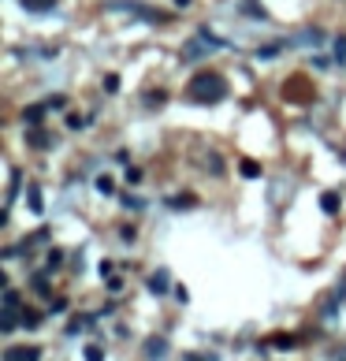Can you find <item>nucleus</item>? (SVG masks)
I'll return each mask as SVG.
<instances>
[{"mask_svg":"<svg viewBox=\"0 0 346 361\" xmlns=\"http://www.w3.org/2000/svg\"><path fill=\"white\" fill-rule=\"evenodd\" d=\"M187 97L194 105H220L227 97V79H223V75H216V71H201V75H194V79H190Z\"/></svg>","mask_w":346,"mask_h":361,"instance_id":"f257e3e1","label":"nucleus"},{"mask_svg":"<svg viewBox=\"0 0 346 361\" xmlns=\"http://www.w3.org/2000/svg\"><path fill=\"white\" fill-rule=\"evenodd\" d=\"M104 12L134 15V19H142V23H149V26H164V23H171L168 12H160V8H153V4H142V0H104Z\"/></svg>","mask_w":346,"mask_h":361,"instance_id":"f03ea898","label":"nucleus"},{"mask_svg":"<svg viewBox=\"0 0 346 361\" xmlns=\"http://www.w3.org/2000/svg\"><path fill=\"white\" fill-rule=\"evenodd\" d=\"M223 45H227L223 38H216L209 26H201L198 34H194V38L187 41V45L179 49V60H182V63H198V60H205V56H209L212 49H223Z\"/></svg>","mask_w":346,"mask_h":361,"instance_id":"7ed1b4c3","label":"nucleus"},{"mask_svg":"<svg viewBox=\"0 0 346 361\" xmlns=\"http://www.w3.org/2000/svg\"><path fill=\"white\" fill-rule=\"evenodd\" d=\"M324 41H328V34H324L320 26H306V30H298L294 38H287V45H294V49H320Z\"/></svg>","mask_w":346,"mask_h":361,"instance_id":"20e7f679","label":"nucleus"},{"mask_svg":"<svg viewBox=\"0 0 346 361\" xmlns=\"http://www.w3.org/2000/svg\"><path fill=\"white\" fill-rule=\"evenodd\" d=\"M146 291L157 294V298H160V294H168V291H175V287H171V272L168 268H153L146 276Z\"/></svg>","mask_w":346,"mask_h":361,"instance_id":"39448f33","label":"nucleus"},{"mask_svg":"<svg viewBox=\"0 0 346 361\" xmlns=\"http://www.w3.org/2000/svg\"><path fill=\"white\" fill-rule=\"evenodd\" d=\"M4 361H41V346H8Z\"/></svg>","mask_w":346,"mask_h":361,"instance_id":"423d86ee","label":"nucleus"},{"mask_svg":"<svg viewBox=\"0 0 346 361\" xmlns=\"http://www.w3.org/2000/svg\"><path fill=\"white\" fill-rule=\"evenodd\" d=\"M146 358L149 361H164L168 358V339L164 335H149L146 339Z\"/></svg>","mask_w":346,"mask_h":361,"instance_id":"0eeeda50","label":"nucleus"},{"mask_svg":"<svg viewBox=\"0 0 346 361\" xmlns=\"http://www.w3.org/2000/svg\"><path fill=\"white\" fill-rule=\"evenodd\" d=\"M19 187H23V171H12V183H8V201H4V216H0L4 224H8V213H12V205L19 198Z\"/></svg>","mask_w":346,"mask_h":361,"instance_id":"6e6552de","label":"nucleus"},{"mask_svg":"<svg viewBox=\"0 0 346 361\" xmlns=\"http://www.w3.org/2000/svg\"><path fill=\"white\" fill-rule=\"evenodd\" d=\"M239 12L250 15V19H257V23H268V12L257 4V0H239Z\"/></svg>","mask_w":346,"mask_h":361,"instance_id":"1a4fd4ad","label":"nucleus"},{"mask_svg":"<svg viewBox=\"0 0 346 361\" xmlns=\"http://www.w3.org/2000/svg\"><path fill=\"white\" fill-rule=\"evenodd\" d=\"M26 209L30 213H45V201H41V187H38V183H26Z\"/></svg>","mask_w":346,"mask_h":361,"instance_id":"9d476101","label":"nucleus"},{"mask_svg":"<svg viewBox=\"0 0 346 361\" xmlns=\"http://www.w3.org/2000/svg\"><path fill=\"white\" fill-rule=\"evenodd\" d=\"M194 205H198V198H194V194H171V198H168V209L171 213H187V209H194Z\"/></svg>","mask_w":346,"mask_h":361,"instance_id":"9b49d317","label":"nucleus"},{"mask_svg":"<svg viewBox=\"0 0 346 361\" xmlns=\"http://www.w3.org/2000/svg\"><path fill=\"white\" fill-rule=\"evenodd\" d=\"M41 119H45V105H26L23 108V123L26 127H38Z\"/></svg>","mask_w":346,"mask_h":361,"instance_id":"f8f14e48","label":"nucleus"},{"mask_svg":"<svg viewBox=\"0 0 346 361\" xmlns=\"http://www.w3.org/2000/svg\"><path fill=\"white\" fill-rule=\"evenodd\" d=\"M320 213H328V216L339 213V194H335V190H324L320 194Z\"/></svg>","mask_w":346,"mask_h":361,"instance_id":"ddd939ff","label":"nucleus"},{"mask_svg":"<svg viewBox=\"0 0 346 361\" xmlns=\"http://www.w3.org/2000/svg\"><path fill=\"white\" fill-rule=\"evenodd\" d=\"M268 346H279V350H294L298 346V339L294 335H272L268 343H261V350H268Z\"/></svg>","mask_w":346,"mask_h":361,"instance_id":"4468645a","label":"nucleus"},{"mask_svg":"<svg viewBox=\"0 0 346 361\" xmlns=\"http://www.w3.org/2000/svg\"><path fill=\"white\" fill-rule=\"evenodd\" d=\"M283 49H287V41H272V45H261V49H257V60H276Z\"/></svg>","mask_w":346,"mask_h":361,"instance_id":"2eb2a0df","label":"nucleus"},{"mask_svg":"<svg viewBox=\"0 0 346 361\" xmlns=\"http://www.w3.org/2000/svg\"><path fill=\"white\" fill-rule=\"evenodd\" d=\"M26 12H56V0H19Z\"/></svg>","mask_w":346,"mask_h":361,"instance_id":"dca6fc26","label":"nucleus"},{"mask_svg":"<svg viewBox=\"0 0 346 361\" xmlns=\"http://www.w3.org/2000/svg\"><path fill=\"white\" fill-rule=\"evenodd\" d=\"M63 261H68V254H63V249H49L45 272H56V268H63Z\"/></svg>","mask_w":346,"mask_h":361,"instance_id":"f3484780","label":"nucleus"},{"mask_svg":"<svg viewBox=\"0 0 346 361\" xmlns=\"http://www.w3.org/2000/svg\"><path fill=\"white\" fill-rule=\"evenodd\" d=\"M339 305H343V302H339V294H331V298L324 302V309H320V313H324V321H335V316H339Z\"/></svg>","mask_w":346,"mask_h":361,"instance_id":"a211bd4d","label":"nucleus"},{"mask_svg":"<svg viewBox=\"0 0 346 361\" xmlns=\"http://www.w3.org/2000/svg\"><path fill=\"white\" fill-rule=\"evenodd\" d=\"M239 171L246 175V179H257V175H261V164H257V160H250V157H246V160H239Z\"/></svg>","mask_w":346,"mask_h":361,"instance_id":"6ab92c4d","label":"nucleus"},{"mask_svg":"<svg viewBox=\"0 0 346 361\" xmlns=\"http://www.w3.org/2000/svg\"><path fill=\"white\" fill-rule=\"evenodd\" d=\"M19 321H23V328H26V332H34V328L41 324V313H34V309H23V316H19Z\"/></svg>","mask_w":346,"mask_h":361,"instance_id":"aec40b11","label":"nucleus"},{"mask_svg":"<svg viewBox=\"0 0 346 361\" xmlns=\"http://www.w3.org/2000/svg\"><path fill=\"white\" fill-rule=\"evenodd\" d=\"M93 187L101 190V194H116V179H112V175H97V183H93Z\"/></svg>","mask_w":346,"mask_h":361,"instance_id":"412c9836","label":"nucleus"},{"mask_svg":"<svg viewBox=\"0 0 346 361\" xmlns=\"http://www.w3.org/2000/svg\"><path fill=\"white\" fill-rule=\"evenodd\" d=\"M331 60H335V63H346V34L335 38V52H331Z\"/></svg>","mask_w":346,"mask_h":361,"instance_id":"4be33fe9","label":"nucleus"},{"mask_svg":"<svg viewBox=\"0 0 346 361\" xmlns=\"http://www.w3.org/2000/svg\"><path fill=\"white\" fill-rule=\"evenodd\" d=\"M26 141H30L34 149H45V146H49V135H45V130H30Z\"/></svg>","mask_w":346,"mask_h":361,"instance_id":"5701e85b","label":"nucleus"},{"mask_svg":"<svg viewBox=\"0 0 346 361\" xmlns=\"http://www.w3.org/2000/svg\"><path fill=\"white\" fill-rule=\"evenodd\" d=\"M19 305H23V298H19V291H12V287H8V291H4V309H19Z\"/></svg>","mask_w":346,"mask_h":361,"instance_id":"b1692460","label":"nucleus"},{"mask_svg":"<svg viewBox=\"0 0 346 361\" xmlns=\"http://www.w3.org/2000/svg\"><path fill=\"white\" fill-rule=\"evenodd\" d=\"M120 86H123L120 75H104V93H120Z\"/></svg>","mask_w":346,"mask_h":361,"instance_id":"393cba45","label":"nucleus"},{"mask_svg":"<svg viewBox=\"0 0 346 361\" xmlns=\"http://www.w3.org/2000/svg\"><path fill=\"white\" fill-rule=\"evenodd\" d=\"M86 123H93V116H68V127L71 130H82Z\"/></svg>","mask_w":346,"mask_h":361,"instance_id":"a878e982","label":"nucleus"},{"mask_svg":"<svg viewBox=\"0 0 346 361\" xmlns=\"http://www.w3.org/2000/svg\"><path fill=\"white\" fill-rule=\"evenodd\" d=\"M120 205H123V209H142V198H134V194H120Z\"/></svg>","mask_w":346,"mask_h":361,"instance_id":"bb28decb","label":"nucleus"},{"mask_svg":"<svg viewBox=\"0 0 346 361\" xmlns=\"http://www.w3.org/2000/svg\"><path fill=\"white\" fill-rule=\"evenodd\" d=\"M123 179L131 183V187H138V183L146 179V175H142V168H127V171H123Z\"/></svg>","mask_w":346,"mask_h":361,"instance_id":"cd10ccee","label":"nucleus"},{"mask_svg":"<svg viewBox=\"0 0 346 361\" xmlns=\"http://www.w3.org/2000/svg\"><path fill=\"white\" fill-rule=\"evenodd\" d=\"M82 358H86V361H104V350H101V346H86Z\"/></svg>","mask_w":346,"mask_h":361,"instance_id":"c85d7f7f","label":"nucleus"},{"mask_svg":"<svg viewBox=\"0 0 346 361\" xmlns=\"http://www.w3.org/2000/svg\"><path fill=\"white\" fill-rule=\"evenodd\" d=\"M164 97H168L164 90H153V93H146L142 101H146V105H164Z\"/></svg>","mask_w":346,"mask_h":361,"instance_id":"c756f323","label":"nucleus"},{"mask_svg":"<svg viewBox=\"0 0 346 361\" xmlns=\"http://www.w3.org/2000/svg\"><path fill=\"white\" fill-rule=\"evenodd\" d=\"M212 168V175H223V164H220V157H216V153H209V160H205Z\"/></svg>","mask_w":346,"mask_h":361,"instance_id":"7c9ffc66","label":"nucleus"},{"mask_svg":"<svg viewBox=\"0 0 346 361\" xmlns=\"http://www.w3.org/2000/svg\"><path fill=\"white\" fill-rule=\"evenodd\" d=\"M101 276H104V279L116 276V261H101Z\"/></svg>","mask_w":346,"mask_h":361,"instance_id":"2f4dec72","label":"nucleus"},{"mask_svg":"<svg viewBox=\"0 0 346 361\" xmlns=\"http://www.w3.org/2000/svg\"><path fill=\"white\" fill-rule=\"evenodd\" d=\"M63 105H68V97H63V93H56V97H49V101H45V108H63Z\"/></svg>","mask_w":346,"mask_h":361,"instance_id":"473e14b6","label":"nucleus"},{"mask_svg":"<svg viewBox=\"0 0 346 361\" xmlns=\"http://www.w3.org/2000/svg\"><path fill=\"white\" fill-rule=\"evenodd\" d=\"M108 291L120 294V291H123V276H112V279H108Z\"/></svg>","mask_w":346,"mask_h":361,"instance_id":"72a5a7b5","label":"nucleus"},{"mask_svg":"<svg viewBox=\"0 0 346 361\" xmlns=\"http://www.w3.org/2000/svg\"><path fill=\"white\" fill-rule=\"evenodd\" d=\"M171 294H175V298H179L182 305H187V302H190V294H187V287H182V283H179V287H175V291H171Z\"/></svg>","mask_w":346,"mask_h":361,"instance_id":"f704fd0d","label":"nucleus"},{"mask_svg":"<svg viewBox=\"0 0 346 361\" xmlns=\"http://www.w3.org/2000/svg\"><path fill=\"white\" fill-rule=\"evenodd\" d=\"M52 313H68V298H56V302H52Z\"/></svg>","mask_w":346,"mask_h":361,"instance_id":"c9c22d12","label":"nucleus"},{"mask_svg":"<svg viewBox=\"0 0 346 361\" xmlns=\"http://www.w3.org/2000/svg\"><path fill=\"white\" fill-rule=\"evenodd\" d=\"M335 294H339V302L346 305V276H343V283H339V291H335Z\"/></svg>","mask_w":346,"mask_h":361,"instance_id":"e433bc0d","label":"nucleus"},{"mask_svg":"<svg viewBox=\"0 0 346 361\" xmlns=\"http://www.w3.org/2000/svg\"><path fill=\"white\" fill-rule=\"evenodd\" d=\"M187 361H220V358H216V354H209V358H198V354H190Z\"/></svg>","mask_w":346,"mask_h":361,"instance_id":"4c0bfd02","label":"nucleus"},{"mask_svg":"<svg viewBox=\"0 0 346 361\" xmlns=\"http://www.w3.org/2000/svg\"><path fill=\"white\" fill-rule=\"evenodd\" d=\"M190 4V0H175V8H187Z\"/></svg>","mask_w":346,"mask_h":361,"instance_id":"58836bf2","label":"nucleus"}]
</instances>
